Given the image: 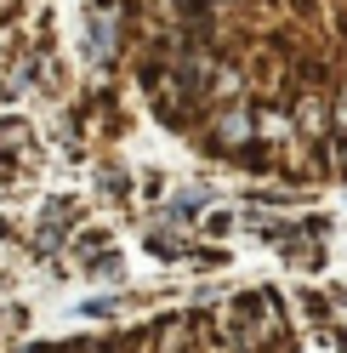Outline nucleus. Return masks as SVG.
I'll use <instances>...</instances> for the list:
<instances>
[{"label": "nucleus", "mask_w": 347, "mask_h": 353, "mask_svg": "<svg viewBox=\"0 0 347 353\" xmlns=\"http://www.w3.org/2000/svg\"><path fill=\"white\" fill-rule=\"evenodd\" d=\"M132 46V6L125 0H85L80 6V63L114 69Z\"/></svg>", "instance_id": "obj_1"}, {"label": "nucleus", "mask_w": 347, "mask_h": 353, "mask_svg": "<svg viewBox=\"0 0 347 353\" xmlns=\"http://www.w3.org/2000/svg\"><path fill=\"white\" fill-rule=\"evenodd\" d=\"M285 302H279V291H245L228 302V342L240 353H262L273 347L279 336H285Z\"/></svg>", "instance_id": "obj_2"}, {"label": "nucleus", "mask_w": 347, "mask_h": 353, "mask_svg": "<svg viewBox=\"0 0 347 353\" xmlns=\"http://www.w3.org/2000/svg\"><path fill=\"white\" fill-rule=\"evenodd\" d=\"M143 251L160 256V262H188L193 256V239H182V228H148L143 234Z\"/></svg>", "instance_id": "obj_3"}, {"label": "nucleus", "mask_w": 347, "mask_h": 353, "mask_svg": "<svg viewBox=\"0 0 347 353\" xmlns=\"http://www.w3.org/2000/svg\"><path fill=\"white\" fill-rule=\"evenodd\" d=\"M34 143V131H29V120H0V165H12V160H23V148Z\"/></svg>", "instance_id": "obj_4"}, {"label": "nucleus", "mask_w": 347, "mask_h": 353, "mask_svg": "<svg viewBox=\"0 0 347 353\" xmlns=\"http://www.w3.org/2000/svg\"><path fill=\"white\" fill-rule=\"evenodd\" d=\"M80 314L85 319H108V314H120V296H92V302H80Z\"/></svg>", "instance_id": "obj_5"}]
</instances>
